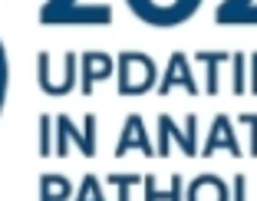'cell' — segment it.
Listing matches in <instances>:
<instances>
[{"label":"cell","instance_id":"1","mask_svg":"<svg viewBox=\"0 0 257 201\" xmlns=\"http://www.w3.org/2000/svg\"><path fill=\"white\" fill-rule=\"evenodd\" d=\"M128 10L139 17L142 23L155 27V30H172L182 27L198 14L201 0H125Z\"/></svg>","mask_w":257,"mask_h":201},{"label":"cell","instance_id":"2","mask_svg":"<svg viewBox=\"0 0 257 201\" xmlns=\"http://www.w3.org/2000/svg\"><path fill=\"white\" fill-rule=\"evenodd\" d=\"M155 82V66L145 53H122L119 60V92L122 96H139L152 89Z\"/></svg>","mask_w":257,"mask_h":201},{"label":"cell","instance_id":"3","mask_svg":"<svg viewBox=\"0 0 257 201\" xmlns=\"http://www.w3.org/2000/svg\"><path fill=\"white\" fill-rule=\"evenodd\" d=\"M37 20L43 27H73V23H83L89 27V14L79 7V0H46L43 7H40Z\"/></svg>","mask_w":257,"mask_h":201},{"label":"cell","instance_id":"4","mask_svg":"<svg viewBox=\"0 0 257 201\" xmlns=\"http://www.w3.org/2000/svg\"><path fill=\"white\" fill-rule=\"evenodd\" d=\"M214 23L221 27H247V23H257V7L254 0H221L218 10H214Z\"/></svg>","mask_w":257,"mask_h":201},{"label":"cell","instance_id":"5","mask_svg":"<svg viewBox=\"0 0 257 201\" xmlns=\"http://www.w3.org/2000/svg\"><path fill=\"white\" fill-rule=\"evenodd\" d=\"M175 82H185V89H188V92H198V86H195V79H191V73H188V63H185V56H182V53H172V63H168L165 82L159 86V92L165 96V92L172 89Z\"/></svg>","mask_w":257,"mask_h":201},{"label":"cell","instance_id":"6","mask_svg":"<svg viewBox=\"0 0 257 201\" xmlns=\"http://www.w3.org/2000/svg\"><path fill=\"white\" fill-rule=\"evenodd\" d=\"M86 73H83V92H92V82L99 79V73L109 76L112 73V60H109L106 53H86Z\"/></svg>","mask_w":257,"mask_h":201},{"label":"cell","instance_id":"7","mask_svg":"<svg viewBox=\"0 0 257 201\" xmlns=\"http://www.w3.org/2000/svg\"><path fill=\"white\" fill-rule=\"evenodd\" d=\"M136 142H142L145 145V132H142V119L139 116H132V119H125V129H122V142H119V155H125V149L128 145H136ZM149 149V145H145Z\"/></svg>","mask_w":257,"mask_h":201},{"label":"cell","instance_id":"8","mask_svg":"<svg viewBox=\"0 0 257 201\" xmlns=\"http://www.w3.org/2000/svg\"><path fill=\"white\" fill-rule=\"evenodd\" d=\"M224 132H227V119H224V116H221V119L214 122V139L208 142V145H204V155H211V152H214V145H218V142H227V149H231V152H234V155H237V142H234V139H227Z\"/></svg>","mask_w":257,"mask_h":201},{"label":"cell","instance_id":"9","mask_svg":"<svg viewBox=\"0 0 257 201\" xmlns=\"http://www.w3.org/2000/svg\"><path fill=\"white\" fill-rule=\"evenodd\" d=\"M7 86H10V63H7V50L0 43V116H4V103H7Z\"/></svg>","mask_w":257,"mask_h":201},{"label":"cell","instance_id":"10","mask_svg":"<svg viewBox=\"0 0 257 201\" xmlns=\"http://www.w3.org/2000/svg\"><path fill=\"white\" fill-rule=\"evenodd\" d=\"M254 66H257V53H254Z\"/></svg>","mask_w":257,"mask_h":201}]
</instances>
